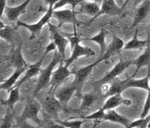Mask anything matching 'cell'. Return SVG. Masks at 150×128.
<instances>
[{
    "mask_svg": "<svg viewBox=\"0 0 150 128\" xmlns=\"http://www.w3.org/2000/svg\"><path fill=\"white\" fill-rule=\"evenodd\" d=\"M64 58H62V56L59 53L57 50L55 51V54H54V57L52 58V62L48 64V66L44 68L43 70H41L40 74L39 75V79L36 82V85L34 90V95L35 96L37 94H39V92L43 89L44 87H46L47 86L50 84L51 82V79H52V74L54 71L55 66L57 64H59V63L63 60Z\"/></svg>",
    "mask_w": 150,
    "mask_h": 128,
    "instance_id": "cell-1",
    "label": "cell"
},
{
    "mask_svg": "<svg viewBox=\"0 0 150 128\" xmlns=\"http://www.w3.org/2000/svg\"><path fill=\"white\" fill-rule=\"evenodd\" d=\"M76 25H74V34L73 36L69 37V41L71 44V49H72V54L68 58L64 59V63L66 66L69 67L73 62L77 60L80 57H89L95 55V51L90 47L88 46H83L80 44L81 40L77 36L76 31Z\"/></svg>",
    "mask_w": 150,
    "mask_h": 128,
    "instance_id": "cell-2",
    "label": "cell"
},
{
    "mask_svg": "<svg viewBox=\"0 0 150 128\" xmlns=\"http://www.w3.org/2000/svg\"><path fill=\"white\" fill-rule=\"evenodd\" d=\"M54 3H50L48 5V9L45 13V15L40 18V20L35 24H27L24 23H22L20 21L17 22V25L18 27H23L27 28L28 31L31 32L30 35V39H34L35 37L40 33V31H42L43 26L47 24L50 22V19L53 17V12H54Z\"/></svg>",
    "mask_w": 150,
    "mask_h": 128,
    "instance_id": "cell-3",
    "label": "cell"
},
{
    "mask_svg": "<svg viewBox=\"0 0 150 128\" xmlns=\"http://www.w3.org/2000/svg\"><path fill=\"white\" fill-rule=\"evenodd\" d=\"M132 64H133V60H124V59L120 58V61L114 66L113 68L109 72H108L101 79L95 82L96 85L104 86L108 83L112 82L117 79V77L119 76L120 75H121L128 67H130Z\"/></svg>",
    "mask_w": 150,
    "mask_h": 128,
    "instance_id": "cell-4",
    "label": "cell"
},
{
    "mask_svg": "<svg viewBox=\"0 0 150 128\" xmlns=\"http://www.w3.org/2000/svg\"><path fill=\"white\" fill-rule=\"evenodd\" d=\"M64 63V59H63L59 63V67H58V69L53 71L52 79H51V82H50V86H51L50 91H51L57 88L59 86L67 79V77L73 75L72 70H68V67Z\"/></svg>",
    "mask_w": 150,
    "mask_h": 128,
    "instance_id": "cell-5",
    "label": "cell"
},
{
    "mask_svg": "<svg viewBox=\"0 0 150 128\" xmlns=\"http://www.w3.org/2000/svg\"><path fill=\"white\" fill-rule=\"evenodd\" d=\"M98 64V62L96 61L88 66H86V67L77 69V70H72L73 75L75 76V79H74L72 83L76 87V91L79 95H80V91H81V89H82L84 81L89 75L91 74L93 68L96 66H97Z\"/></svg>",
    "mask_w": 150,
    "mask_h": 128,
    "instance_id": "cell-6",
    "label": "cell"
},
{
    "mask_svg": "<svg viewBox=\"0 0 150 128\" xmlns=\"http://www.w3.org/2000/svg\"><path fill=\"white\" fill-rule=\"evenodd\" d=\"M79 11L76 10H55L53 12V18L57 19L58 27L64 23H72L73 25H78L79 22L76 19V15L79 14Z\"/></svg>",
    "mask_w": 150,
    "mask_h": 128,
    "instance_id": "cell-7",
    "label": "cell"
},
{
    "mask_svg": "<svg viewBox=\"0 0 150 128\" xmlns=\"http://www.w3.org/2000/svg\"><path fill=\"white\" fill-rule=\"evenodd\" d=\"M47 25L49 27L50 32L52 34L53 42L55 43V45L57 46V51L60 54L62 58L65 59V51H66V47L68 45V43H70V41L60 33V31H59V27H55L50 23H48Z\"/></svg>",
    "mask_w": 150,
    "mask_h": 128,
    "instance_id": "cell-8",
    "label": "cell"
},
{
    "mask_svg": "<svg viewBox=\"0 0 150 128\" xmlns=\"http://www.w3.org/2000/svg\"><path fill=\"white\" fill-rule=\"evenodd\" d=\"M123 9L116 3V0H103L101 3L100 10L99 13L91 19L89 23L96 20V18L103 15H118L122 13Z\"/></svg>",
    "mask_w": 150,
    "mask_h": 128,
    "instance_id": "cell-9",
    "label": "cell"
},
{
    "mask_svg": "<svg viewBox=\"0 0 150 128\" xmlns=\"http://www.w3.org/2000/svg\"><path fill=\"white\" fill-rule=\"evenodd\" d=\"M124 46H125L124 41L121 39H120L119 37L115 35V36H113V39L112 40L110 45L108 46L107 49H106L105 53L101 57H100L96 61L100 63L102 61L106 60L107 58L111 57L112 55H116V54H119V53H120L121 51H123Z\"/></svg>",
    "mask_w": 150,
    "mask_h": 128,
    "instance_id": "cell-10",
    "label": "cell"
},
{
    "mask_svg": "<svg viewBox=\"0 0 150 128\" xmlns=\"http://www.w3.org/2000/svg\"><path fill=\"white\" fill-rule=\"evenodd\" d=\"M47 56V54H43V56L41 57L39 61L37 62L36 63L33 64V65H31V66H29L28 68V70H26V73H25L24 76L22 77L21 79L19 80L17 82V83L16 84L15 87H20L22 86L23 83L28 81L29 79H31L34 77L37 76L38 75H40V71H41V69H40V67L42 66V63H43V60H44V58Z\"/></svg>",
    "mask_w": 150,
    "mask_h": 128,
    "instance_id": "cell-11",
    "label": "cell"
},
{
    "mask_svg": "<svg viewBox=\"0 0 150 128\" xmlns=\"http://www.w3.org/2000/svg\"><path fill=\"white\" fill-rule=\"evenodd\" d=\"M120 94L121 93H118L116 95H111L108 98V99L102 107L103 110L106 111L108 110L114 109V108L121 106V105H125V106H128V107L131 106L132 100H130L129 98H124Z\"/></svg>",
    "mask_w": 150,
    "mask_h": 128,
    "instance_id": "cell-12",
    "label": "cell"
},
{
    "mask_svg": "<svg viewBox=\"0 0 150 128\" xmlns=\"http://www.w3.org/2000/svg\"><path fill=\"white\" fill-rule=\"evenodd\" d=\"M136 87V88H141L147 91H150V82L149 76L147 75L143 79H134L133 78L130 76L129 79L123 80V91H125L126 89Z\"/></svg>",
    "mask_w": 150,
    "mask_h": 128,
    "instance_id": "cell-13",
    "label": "cell"
},
{
    "mask_svg": "<svg viewBox=\"0 0 150 128\" xmlns=\"http://www.w3.org/2000/svg\"><path fill=\"white\" fill-rule=\"evenodd\" d=\"M150 13V0H144L135 13L132 27H136L138 24L144 21Z\"/></svg>",
    "mask_w": 150,
    "mask_h": 128,
    "instance_id": "cell-14",
    "label": "cell"
},
{
    "mask_svg": "<svg viewBox=\"0 0 150 128\" xmlns=\"http://www.w3.org/2000/svg\"><path fill=\"white\" fill-rule=\"evenodd\" d=\"M31 1V0H26L22 4L15 7L6 6V8L4 10V13L7 19L11 22L17 21L18 17L25 12V10Z\"/></svg>",
    "mask_w": 150,
    "mask_h": 128,
    "instance_id": "cell-15",
    "label": "cell"
},
{
    "mask_svg": "<svg viewBox=\"0 0 150 128\" xmlns=\"http://www.w3.org/2000/svg\"><path fill=\"white\" fill-rule=\"evenodd\" d=\"M136 67L135 72L131 75L132 78L137 75L141 68L144 67H149L150 66V43H147V46L145 47L144 51L141 54L138 58L133 60V64Z\"/></svg>",
    "mask_w": 150,
    "mask_h": 128,
    "instance_id": "cell-16",
    "label": "cell"
},
{
    "mask_svg": "<svg viewBox=\"0 0 150 128\" xmlns=\"http://www.w3.org/2000/svg\"><path fill=\"white\" fill-rule=\"evenodd\" d=\"M40 110V105L37 103L36 102H33L31 103L27 104V106L24 107L23 112L22 114V119H23L24 120L31 119L34 122L39 123L40 120L38 117V115H39Z\"/></svg>",
    "mask_w": 150,
    "mask_h": 128,
    "instance_id": "cell-17",
    "label": "cell"
},
{
    "mask_svg": "<svg viewBox=\"0 0 150 128\" xmlns=\"http://www.w3.org/2000/svg\"><path fill=\"white\" fill-rule=\"evenodd\" d=\"M76 91V87L73 83H71V85L67 86L64 88L59 89L55 92V97L61 103V104L66 106Z\"/></svg>",
    "mask_w": 150,
    "mask_h": 128,
    "instance_id": "cell-18",
    "label": "cell"
},
{
    "mask_svg": "<svg viewBox=\"0 0 150 128\" xmlns=\"http://www.w3.org/2000/svg\"><path fill=\"white\" fill-rule=\"evenodd\" d=\"M28 67L29 66L16 68L15 72L11 75V77H9L4 82H2L1 86H0L1 89L2 90H8V91H10L12 87H14L16 86V83H17V82H18V78L21 76L24 73L26 70H28Z\"/></svg>",
    "mask_w": 150,
    "mask_h": 128,
    "instance_id": "cell-19",
    "label": "cell"
},
{
    "mask_svg": "<svg viewBox=\"0 0 150 128\" xmlns=\"http://www.w3.org/2000/svg\"><path fill=\"white\" fill-rule=\"evenodd\" d=\"M104 121H109L112 122H116L119 123L121 125L125 126V127H129V124L131 123V121L129 119H126L125 117L120 115L118 113L114 110L113 109L108 110L105 111V115H104Z\"/></svg>",
    "mask_w": 150,
    "mask_h": 128,
    "instance_id": "cell-20",
    "label": "cell"
},
{
    "mask_svg": "<svg viewBox=\"0 0 150 128\" xmlns=\"http://www.w3.org/2000/svg\"><path fill=\"white\" fill-rule=\"evenodd\" d=\"M80 10L79 12L86 14L87 15L91 17H95L100 11V4L96 2H91V1H85L82 2L80 4Z\"/></svg>",
    "mask_w": 150,
    "mask_h": 128,
    "instance_id": "cell-21",
    "label": "cell"
},
{
    "mask_svg": "<svg viewBox=\"0 0 150 128\" xmlns=\"http://www.w3.org/2000/svg\"><path fill=\"white\" fill-rule=\"evenodd\" d=\"M138 29L136 28L134 36L129 42L125 44L123 51L127 50H141V49L146 47L147 46V40H140L138 39Z\"/></svg>",
    "mask_w": 150,
    "mask_h": 128,
    "instance_id": "cell-22",
    "label": "cell"
},
{
    "mask_svg": "<svg viewBox=\"0 0 150 128\" xmlns=\"http://www.w3.org/2000/svg\"><path fill=\"white\" fill-rule=\"evenodd\" d=\"M106 35H107V31H105L104 29H101L100 31L96 35L92 37L90 39H86L83 40L84 41H92V42L97 43L100 46V57H101L105 53L106 49H107V45H106V42H105Z\"/></svg>",
    "mask_w": 150,
    "mask_h": 128,
    "instance_id": "cell-23",
    "label": "cell"
},
{
    "mask_svg": "<svg viewBox=\"0 0 150 128\" xmlns=\"http://www.w3.org/2000/svg\"><path fill=\"white\" fill-rule=\"evenodd\" d=\"M21 44L17 47V48L13 51L11 57V63L13 67L16 68L18 67H23L28 66L27 63L24 61V59L23 58V55L21 53Z\"/></svg>",
    "mask_w": 150,
    "mask_h": 128,
    "instance_id": "cell-24",
    "label": "cell"
},
{
    "mask_svg": "<svg viewBox=\"0 0 150 128\" xmlns=\"http://www.w3.org/2000/svg\"><path fill=\"white\" fill-rule=\"evenodd\" d=\"M45 109L47 112L55 115L61 110V103L56 98H50L45 101Z\"/></svg>",
    "mask_w": 150,
    "mask_h": 128,
    "instance_id": "cell-25",
    "label": "cell"
},
{
    "mask_svg": "<svg viewBox=\"0 0 150 128\" xmlns=\"http://www.w3.org/2000/svg\"><path fill=\"white\" fill-rule=\"evenodd\" d=\"M20 99V95H19V87H14L10 90L9 97L7 98V100L5 102L7 107L10 109H13V107L15 106V104Z\"/></svg>",
    "mask_w": 150,
    "mask_h": 128,
    "instance_id": "cell-26",
    "label": "cell"
},
{
    "mask_svg": "<svg viewBox=\"0 0 150 128\" xmlns=\"http://www.w3.org/2000/svg\"><path fill=\"white\" fill-rule=\"evenodd\" d=\"M104 115H105V110H103V108L101 107L97 111L92 113L91 115H88L85 116H74V117H70L68 118L69 119H81L84 120H101L104 121Z\"/></svg>",
    "mask_w": 150,
    "mask_h": 128,
    "instance_id": "cell-27",
    "label": "cell"
},
{
    "mask_svg": "<svg viewBox=\"0 0 150 128\" xmlns=\"http://www.w3.org/2000/svg\"><path fill=\"white\" fill-rule=\"evenodd\" d=\"M56 122L59 123V126H61L64 127L68 128H80L83 125L84 122V119L81 120H77V119H75V120L67 119L66 120H56Z\"/></svg>",
    "mask_w": 150,
    "mask_h": 128,
    "instance_id": "cell-28",
    "label": "cell"
},
{
    "mask_svg": "<svg viewBox=\"0 0 150 128\" xmlns=\"http://www.w3.org/2000/svg\"><path fill=\"white\" fill-rule=\"evenodd\" d=\"M13 34H14V29L10 26H5L3 24V22L1 21V27H0L1 38L11 43L12 41Z\"/></svg>",
    "mask_w": 150,
    "mask_h": 128,
    "instance_id": "cell-29",
    "label": "cell"
},
{
    "mask_svg": "<svg viewBox=\"0 0 150 128\" xmlns=\"http://www.w3.org/2000/svg\"><path fill=\"white\" fill-rule=\"evenodd\" d=\"M150 122V115H147L144 118H141V119L135 120L133 122H131L129 124V127H139V128H145L148 127V125Z\"/></svg>",
    "mask_w": 150,
    "mask_h": 128,
    "instance_id": "cell-30",
    "label": "cell"
},
{
    "mask_svg": "<svg viewBox=\"0 0 150 128\" xmlns=\"http://www.w3.org/2000/svg\"><path fill=\"white\" fill-rule=\"evenodd\" d=\"M96 100L95 95L92 94H85L83 96L82 104L80 106V110H87L89 107H91L92 103Z\"/></svg>",
    "mask_w": 150,
    "mask_h": 128,
    "instance_id": "cell-31",
    "label": "cell"
},
{
    "mask_svg": "<svg viewBox=\"0 0 150 128\" xmlns=\"http://www.w3.org/2000/svg\"><path fill=\"white\" fill-rule=\"evenodd\" d=\"M150 110V91H148V96L147 98H146V101L144 103V107H143V110L141 112V118H144L148 115L149 114V111Z\"/></svg>",
    "mask_w": 150,
    "mask_h": 128,
    "instance_id": "cell-32",
    "label": "cell"
},
{
    "mask_svg": "<svg viewBox=\"0 0 150 128\" xmlns=\"http://www.w3.org/2000/svg\"><path fill=\"white\" fill-rule=\"evenodd\" d=\"M11 116L10 114H6L5 118L3 119V122L0 125V127L1 128H7L11 127Z\"/></svg>",
    "mask_w": 150,
    "mask_h": 128,
    "instance_id": "cell-33",
    "label": "cell"
},
{
    "mask_svg": "<svg viewBox=\"0 0 150 128\" xmlns=\"http://www.w3.org/2000/svg\"><path fill=\"white\" fill-rule=\"evenodd\" d=\"M55 50H57V46H56V45H55V43L52 41V42H51V43L47 45V46L46 47V49H45V54H48V53H50L51 51H55Z\"/></svg>",
    "mask_w": 150,
    "mask_h": 128,
    "instance_id": "cell-34",
    "label": "cell"
},
{
    "mask_svg": "<svg viewBox=\"0 0 150 128\" xmlns=\"http://www.w3.org/2000/svg\"><path fill=\"white\" fill-rule=\"evenodd\" d=\"M6 0H1V7H2V9H1V16H3V13H4V10L6 8Z\"/></svg>",
    "mask_w": 150,
    "mask_h": 128,
    "instance_id": "cell-35",
    "label": "cell"
},
{
    "mask_svg": "<svg viewBox=\"0 0 150 128\" xmlns=\"http://www.w3.org/2000/svg\"><path fill=\"white\" fill-rule=\"evenodd\" d=\"M125 2V0H117V3L118 4V6H120L121 8H122L123 5H124V3Z\"/></svg>",
    "mask_w": 150,
    "mask_h": 128,
    "instance_id": "cell-36",
    "label": "cell"
},
{
    "mask_svg": "<svg viewBox=\"0 0 150 128\" xmlns=\"http://www.w3.org/2000/svg\"><path fill=\"white\" fill-rule=\"evenodd\" d=\"M147 42L148 43H150V24L148 28V32H147Z\"/></svg>",
    "mask_w": 150,
    "mask_h": 128,
    "instance_id": "cell-37",
    "label": "cell"
},
{
    "mask_svg": "<svg viewBox=\"0 0 150 128\" xmlns=\"http://www.w3.org/2000/svg\"><path fill=\"white\" fill-rule=\"evenodd\" d=\"M47 3H48V5H49L50 3H54V4H56V3H58L59 1H60V0H45Z\"/></svg>",
    "mask_w": 150,
    "mask_h": 128,
    "instance_id": "cell-38",
    "label": "cell"
},
{
    "mask_svg": "<svg viewBox=\"0 0 150 128\" xmlns=\"http://www.w3.org/2000/svg\"><path fill=\"white\" fill-rule=\"evenodd\" d=\"M143 1H144V0H143ZM141 2V0H134V3H133V5H134V6H137V5L139 4Z\"/></svg>",
    "mask_w": 150,
    "mask_h": 128,
    "instance_id": "cell-39",
    "label": "cell"
},
{
    "mask_svg": "<svg viewBox=\"0 0 150 128\" xmlns=\"http://www.w3.org/2000/svg\"><path fill=\"white\" fill-rule=\"evenodd\" d=\"M130 1H131V0H125V3H124V5H123V6H122V9H124V7H125L126 5H127V4H128V3H129Z\"/></svg>",
    "mask_w": 150,
    "mask_h": 128,
    "instance_id": "cell-40",
    "label": "cell"
},
{
    "mask_svg": "<svg viewBox=\"0 0 150 128\" xmlns=\"http://www.w3.org/2000/svg\"><path fill=\"white\" fill-rule=\"evenodd\" d=\"M148 127H150V122L149 123V125H148Z\"/></svg>",
    "mask_w": 150,
    "mask_h": 128,
    "instance_id": "cell-41",
    "label": "cell"
}]
</instances>
